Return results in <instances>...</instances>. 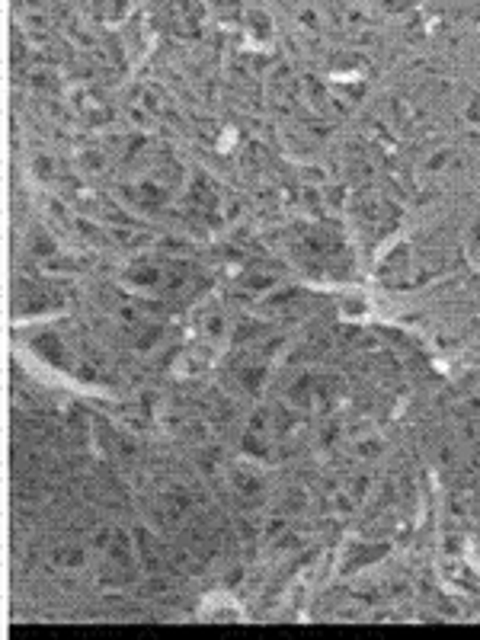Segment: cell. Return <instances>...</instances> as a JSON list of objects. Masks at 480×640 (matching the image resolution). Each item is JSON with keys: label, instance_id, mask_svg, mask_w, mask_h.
Here are the masks:
<instances>
[{"label": "cell", "instance_id": "6da1fadb", "mask_svg": "<svg viewBox=\"0 0 480 640\" xmlns=\"http://www.w3.org/2000/svg\"><path fill=\"white\" fill-rule=\"evenodd\" d=\"M48 560L55 563L58 570H77L83 563V550L77 548V544L64 541V544H55V548L48 550Z\"/></svg>", "mask_w": 480, "mask_h": 640}, {"label": "cell", "instance_id": "7a4b0ae2", "mask_svg": "<svg viewBox=\"0 0 480 640\" xmlns=\"http://www.w3.org/2000/svg\"><path fill=\"white\" fill-rule=\"evenodd\" d=\"M234 486H237V493H240L243 499H260V493H262L260 477H256V474H247V471L234 474Z\"/></svg>", "mask_w": 480, "mask_h": 640}, {"label": "cell", "instance_id": "3957f363", "mask_svg": "<svg viewBox=\"0 0 480 640\" xmlns=\"http://www.w3.org/2000/svg\"><path fill=\"white\" fill-rule=\"evenodd\" d=\"M467 119H471V122H480V100H474L471 106H467Z\"/></svg>", "mask_w": 480, "mask_h": 640}]
</instances>
